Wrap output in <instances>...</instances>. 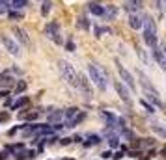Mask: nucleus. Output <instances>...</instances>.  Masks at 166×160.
Listing matches in <instances>:
<instances>
[{"mask_svg":"<svg viewBox=\"0 0 166 160\" xmlns=\"http://www.w3.org/2000/svg\"><path fill=\"white\" fill-rule=\"evenodd\" d=\"M43 34H45V37L47 39H50V41H54L56 45H62L63 43V39L60 37L62 34H60V26H58V23H49L47 26H45V30H43Z\"/></svg>","mask_w":166,"mask_h":160,"instance_id":"39448f33","label":"nucleus"},{"mask_svg":"<svg viewBox=\"0 0 166 160\" xmlns=\"http://www.w3.org/2000/svg\"><path fill=\"white\" fill-rule=\"evenodd\" d=\"M24 89H26V82H24V80H17V84L13 86V91L19 95V93H23Z\"/></svg>","mask_w":166,"mask_h":160,"instance_id":"aec40b11","label":"nucleus"},{"mask_svg":"<svg viewBox=\"0 0 166 160\" xmlns=\"http://www.w3.org/2000/svg\"><path fill=\"white\" fill-rule=\"evenodd\" d=\"M140 102H142V106H144V108H146L148 112L155 114V106H153V104H149V102H146V101H140Z\"/></svg>","mask_w":166,"mask_h":160,"instance_id":"393cba45","label":"nucleus"},{"mask_svg":"<svg viewBox=\"0 0 166 160\" xmlns=\"http://www.w3.org/2000/svg\"><path fill=\"white\" fill-rule=\"evenodd\" d=\"M0 41H2V45L6 47V50H8L11 56H19V54H21V49H19L17 41H15L13 37H9V36L2 34V36H0Z\"/></svg>","mask_w":166,"mask_h":160,"instance_id":"423d86ee","label":"nucleus"},{"mask_svg":"<svg viewBox=\"0 0 166 160\" xmlns=\"http://www.w3.org/2000/svg\"><path fill=\"white\" fill-rule=\"evenodd\" d=\"M88 80L92 84H95V88L99 91H106L108 88V74L97 65V63H88Z\"/></svg>","mask_w":166,"mask_h":160,"instance_id":"f257e3e1","label":"nucleus"},{"mask_svg":"<svg viewBox=\"0 0 166 160\" xmlns=\"http://www.w3.org/2000/svg\"><path fill=\"white\" fill-rule=\"evenodd\" d=\"M151 52H153V58H155V61L159 63V67H166V58H164V50H162V47L157 43L153 49H151Z\"/></svg>","mask_w":166,"mask_h":160,"instance_id":"9d476101","label":"nucleus"},{"mask_svg":"<svg viewBox=\"0 0 166 160\" xmlns=\"http://www.w3.org/2000/svg\"><path fill=\"white\" fill-rule=\"evenodd\" d=\"M84 119H86V114H84V112H79V114H76V115L73 117V119L65 121V125H63V127H76L79 123H82Z\"/></svg>","mask_w":166,"mask_h":160,"instance_id":"2eb2a0df","label":"nucleus"},{"mask_svg":"<svg viewBox=\"0 0 166 160\" xmlns=\"http://www.w3.org/2000/svg\"><path fill=\"white\" fill-rule=\"evenodd\" d=\"M76 24H79V28H82V30H90V23H88L86 17H80L79 20H76Z\"/></svg>","mask_w":166,"mask_h":160,"instance_id":"5701e85b","label":"nucleus"},{"mask_svg":"<svg viewBox=\"0 0 166 160\" xmlns=\"http://www.w3.org/2000/svg\"><path fill=\"white\" fill-rule=\"evenodd\" d=\"M4 2H6V0H4Z\"/></svg>","mask_w":166,"mask_h":160,"instance_id":"e433bc0d","label":"nucleus"},{"mask_svg":"<svg viewBox=\"0 0 166 160\" xmlns=\"http://www.w3.org/2000/svg\"><path fill=\"white\" fill-rule=\"evenodd\" d=\"M101 156L103 158H112V151H105V153H101Z\"/></svg>","mask_w":166,"mask_h":160,"instance_id":"2f4dec72","label":"nucleus"},{"mask_svg":"<svg viewBox=\"0 0 166 160\" xmlns=\"http://www.w3.org/2000/svg\"><path fill=\"white\" fill-rule=\"evenodd\" d=\"M88 11H90L92 15L101 17L103 15V6H99L97 2H90V4H88Z\"/></svg>","mask_w":166,"mask_h":160,"instance_id":"dca6fc26","label":"nucleus"},{"mask_svg":"<svg viewBox=\"0 0 166 160\" xmlns=\"http://www.w3.org/2000/svg\"><path fill=\"white\" fill-rule=\"evenodd\" d=\"M58 67H60V73H62V78L67 82L69 86L76 88V71H75V67L71 65L69 61H65V60L58 61Z\"/></svg>","mask_w":166,"mask_h":160,"instance_id":"7ed1b4c3","label":"nucleus"},{"mask_svg":"<svg viewBox=\"0 0 166 160\" xmlns=\"http://www.w3.org/2000/svg\"><path fill=\"white\" fill-rule=\"evenodd\" d=\"M136 74H138V78H140V86L144 88V93H146V97L151 101V104H153V106H157V108H162L161 95H159L157 89L153 88V84H149V78H148L142 71H136Z\"/></svg>","mask_w":166,"mask_h":160,"instance_id":"f03ea898","label":"nucleus"},{"mask_svg":"<svg viewBox=\"0 0 166 160\" xmlns=\"http://www.w3.org/2000/svg\"><path fill=\"white\" fill-rule=\"evenodd\" d=\"M6 158H8V153H6V151L0 153V160H6Z\"/></svg>","mask_w":166,"mask_h":160,"instance_id":"f704fd0d","label":"nucleus"},{"mask_svg":"<svg viewBox=\"0 0 166 160\" xmlns=\"http://www.w3.org/2000/svg\"><path fill=\"white\" fill-rule=\"evenodd\" d=\"M71 142H76V143H80V142H82V136H79V134H75V136L71 138Z\"/></svg>","mask_w":166,"mask_h":160,"instance_id":"c85d7f7f","label":"nucleus"},{"mask_svg":"<svg viewBox=\"0 0 166 160\" xmlns=\"http://www.w3.org/2000/svg\"><path fill=\"white\" fill-rule=\"evenodd\" d=\"M65 50H67V52L75 50V43H73V41H67V43H65Z\"/></svg>","mask_w":166,"mask_h":160,"instance_id":"cd10ccee","label":"nucleus"},{"mask_svg":"<svg viewBox=\"0 0 166 160\" xmlns=\"http://www.w3.org/2000/svg\"><path fill=\"white\" fill-rule=\"evenodd\" d=\"M129 4L135 8V9H140L142 8V0H129Z\"/></svg>","mask_w":166,"mask_h":160,"instance_id":"a878e982","label":"nucleus"},{"mask_svg":"<svg viewBox=\"0 0 166 160\" xmlns=\"http://www.w3.org/2000/svg\"><path fill=\"white\" fill-rule=\"evenodd\" d=\"M101 17H105L106 20H112V19H116L118 17V6H103V15Z\"/></svg>","mask_w":166,"mask_h":160,"instance_id":"f8f14e48","label":"nucleus"},{"mask_svg":"<svg viewBox=\"0 0 166 160\" xmlns=\"http://www.w3.org/2000/svg\"><path fill=\"white\" fill-rule=\"evenodd\" d=\"M116 69H118V74H119V82L123 84V86H127L129 89H136V82H135V77H132V74L121 65L119 63V60H116Z\"/></svg>","mask_w":166,"mask_h":160,"instance_id":"20e7f679","label":"nucleus"},{"mask_svg":"<svg viewBox=\"0 0 166 160\" xmlns=\"http://www.w3.org/2000/svg\"><path fill=\"white\" fill-rule=\"evenodd\" d=\"M26 4H28V0H11V6H9V8H13V9H23Z\"/></svg>","mask_w":166,"mask_h":160,"instance_id":"412c9836","label":"nucleus"},{"mask_svg":"<svg viewBox=\"0 0 166 160\" xmlns=\"http://www.w3.org/2000/svg\"><path fill=\"white\" fill-rule=\"evenodd\" d=\"M121 156H123V151H118V153H116V155H114L112 158H114V160H119Z\"/></svg>","mask_w":166,"mask_h":160,"instance_id":"473e14b6","label":"nucleus"},{"mask_svg":"<svg viewBox=\"0 0 166 160\" xmlns=\"http://www.w3.org/2000/svg\"><path fill=\"white\" fill-rule=\"evenodd\" d=\"M6 95H8V89H0V99L6 97Z\"/></svg>","mask_w":166,"mask_h":160,"instance_id":"72a5a7b5","label":"nucleus"},{"mask_svg":"<svg viewBox=\"0 0 166 160\" xmlns=\"http://www.w3.org/2000/svg\"><path fill=\"white\" fill-rule=\"evenodd\" d=\"M63 119V110H56V108H52L47 115V121L49 123H62Z\"/></svg>","mask_w":166,"mask_h":160,"instance_id":"ddd939ff","label":"nucleus"},{"mask_svg":"<svg viewBox=\"0 0 166 160\" xmlns=\"http://www.w3.org/2000/svg\"><path fill=\"white\" fill-rule=\"evenodd\" d=\"M28 102H30V101H28V97H21L19 101H15V102L11 104V110H21V108H24Z\"/></svg>","mask_w":166,"mask_h":160,"instance_id":"6ab92c4d","label":"nucleus"},{"mask_svg":"<svg viewBox=\"0 0 166 160\" xmlns=\"http://www.w3.org/2000/svg\"><path fill=\"white\" fill-rule=\"evenodd\" d=\"M8 17L11 19V20H21V19H23V13L17 11V9H13V11H9V13H8Z\"/></svg>","mask_w":166,"mask_h":160,"instance_id":"b1692460","label":"nucleus"},{"mask_svg":"<svg viewBox=\"0 0 166 160\" xmlns=\"http://www.w3.org/2000/svg\"><path fill=\"white\" fill-rule=\"evenodd\" d=\"M129 26L132 30H140L142 28V17L138 13H129Z\"/></svg>","mask_w":166,"mask_h":160,"instance_id":"4468645a","label":"nucleus"},{"mask_svg":"<svg viewBox=\"0 0 166 160\" xmlns=\"http://www.w3.org/2000/svg\"><path fill=\"white\" fill-rule=\"evenodd\" d=\"M144 41H146V45L149 49H153L155 45L159 43V39H157V32H151V30H144Z\"/></svg>","mask_w":166,"mask_h":160,"instance_id":"9b49d317","label":"nucleus"},{"mask_svg":"<svg viewBox=\"0 0 166 160\" xmlns=\"http://www.w3.org/2000/svg\"><path fill=\"white\" fill-rule=\"evenodd\" d=\"M76 88H79L84 95H90L92 93V86H90V80H88L82 73H76Z\"/></svg>","mask_w":166,"mask_h":160,"instance_id":"6e6552de","label":"nucleus"},{"mask_svg":"<svg viewBox=\"0 0 166 160\" xmlns=\"http://www.w3.org/2000/svg\"><path fill=\"white\" fill-rule=\"evenodd\" d=\"M50 6H52L50 0H43V4H41V15H47L50 11Z\"/></svg>","mask_w":166,"mask_h":160,"instance_id":"4be33fe9","label":"nucleus"},{"mask_svg":"<svg viewBox=\"0 0 166 160\" xmlns=\"http://www.w3.org/2000/svg\"><path fill=\"white\" fill-rule=\"evenodd\" d=\"M8 9H9V6L4 2V0H0V15H2V13H6Z\"/></svg>","mask_w":166,"mask_h":160,"instance_id":"bb28decb","label":"nucleus"},{"mask_svg":"<svg viewBox=\"0 0 166 160\" xmlns=\"http://www.w3.org/2000/svg\"><path fill=\"white\" fill-rule=\"evenodd\" d=\"M63 160H73V158H63Z\"/></svg>","mask_w":166,"mask_h":160,"instance_id":"c9c22d12","label":"nucleus"},{"mask_svg":"<svg viewBox=\"0 0 166 160\" xmlns=\"http://www.w3.org/2000/svg\"><path fill=\"white\" fill-rule=\"evenodd\" d=\"M80 110L79 108H76V106H71V108H65L63 110V119L65 121H69V119H73V117L76 115V114H79Z\"/></svg>","mask_w":166,"mask_h":160,"instance_id":"a211bd4d","label":"nucleus"},{"mask_svg":"<svg viewBox=\"0 0 166 160\" xmlns=\"http://www.w3.org/2000/svg\"><path fill=\"white\" fill-rule=\"evenodd\" d=\"M129 156L136 158V156H140V151H138V149H136V151H129Z\"/></svg>","mask_w":166,"mask_h":160,"instance_id":"7c9ffc66","label":"nucleus"},{"mask_svg":"<svg viewBox=\"0 0 166 160\" xmlns=\"http://www.w3.org/2000/svg\"><path fill=\"white\" fill-rule=\"evenodd\" d=\"M114 88H116V93H118V97L121 99V102L127 104V106H132V99H131V93L127 89V86H123L119 80L114 82Z\"/></svg>","mask_w":166,"mask_h":160,"instance_id":"0eeeda50","label":"nucleus"},{"mask_svg":"<svg viewBox=\"0 0 166 160\" xmlns=\"http://www.w3.org/2000/svg\"><path fill=\"white\" fill-rule=\"evenodd\" d=\"M13 34H15V39L21 41V43H23L24 47H30V45H32V41H30V37H28V32H26L24 28L13 26Z\"/></svg>","mask_w":166,"mask_h":160,"instance_id":"1a4fd4ad","label":"nucleus"},{"mask_svg":"<svg viewBox=\"0 0 166 160\" xmlns=\"http://www.w3.org/2000/svg\"><path fill=\"white\" fill-rule=\"evenodd\" d=\"M103 140H101V136L99 134H90L88 136V142H84V147H92V145H99Z\"/></svg>","mask_w":166,"mask_h":160,"instance_id":"f3484780","label":"nucleus"},{"mask_svg":"<svg viewBox=\"0 0 166 160\" xmlns=\"http://www.w3.org/2000/svg\"><path fill=\"white\" fill-rule=\"evenodd\" d=\"M60 143H62V145H69V143H71V138H62Z\"/></svg>","mask_w":166,"mask_h":160,"instance_id":"c756f323","label":"nucleus"}]
</instances>
